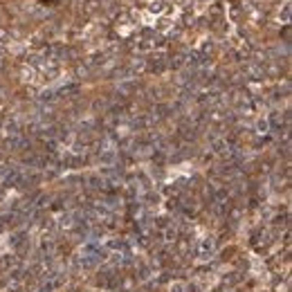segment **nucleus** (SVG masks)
Instances as JSON below:
<instances>
[{
  "label": "nucleus",
  "mask_w": 292,
  "mask_h": 292,
  "mask_svg": "<svg viewBox=\"0 0 292 292\" xmlns=\"http://www.w3.org/2000/svg\"><path fill=\"white\" fill-rule=\"evenodd\" d=\"M151 11H162V2H151Z\"/></svg>",
  "instance_id": "1"
},
{
  "label": "nucleus",
  "mask_w": 292,
  "mask_h": 292,
  "mask_svg": "<svg viewBox=\"0 0 292 292\" xmlns=\"http://www.w3.org/2000/svg\"><path fill=\"white\" fill-rule=\"evenodd\" d=\"M5 38H7V29H2V27H0V41H5Z\"/></svg>",
  "instance_id": "2"
}]
</instances>
